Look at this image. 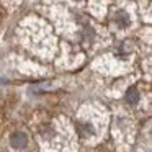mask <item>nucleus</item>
I'll list each match as a JSON object with an SVG mask.
<instances>
[{
	"label": "nucleus",
	"instance_id": "f257e3e1",
	"mask_svg": "<svg viewBox=\"0 0 152 152\" xmlns=\"http://www.w3.org/2000/svg\"><path fill=\"white\" fill-rule=\"evenodd\" d=\"M10 144H12V147H15V149L26 147V145H28V136L25 134V132H21V131L13 132L12 137H10Z\"/></svg>",
	"mask_w": 152,
	"mask_h": 152
},
{
	"label": "nucleus",
	"instance_id": "20e7f679",
	"mask_svg": "<svg viewBox=\"0 0 152 152\" xmlns=\"http://www.w3.org/2000/svg\"><path fill=\"white\" fill-rule=\"evenodd\" d=\"M80 132H82V136H92L93 134V126L88 124V123L80 124Z\"/></svg>",
	"mask_w": 152,
	"mask_h": 152
},
{
	"label": "nucleus",
	"instance_id": "f03ea898",
	"mask_svg": "<svg viewBox=\"0 0 152 152\" xmlns=\"http://www.w3.org/2000/svg\"><path fill=\"white\" fill-rule=\"evenodd\" d=\"M116 23L121 28H124L131 23V18H129V15L126 13V12H118V13H116Z\"/></svg>",
	"mask_w": 152,
	"mask_h": 152
},
{
	"label": "nucleus",
	"instance_id": "7ed1b4c3",
	"mask_svg": "<svg viewBox=\"0 0 152 152\" xmlns=\"http://www.w3.org/2000/svg\"><path fill=\"white\" fill-rule=\"evenodd\" d=\"M126 102L131 103V105H136L139 102V92L136 88H129L128 93H126Z\"/></svg>",
	"mask_w": 152,
	"mask_h": 152
}]
</instances>
